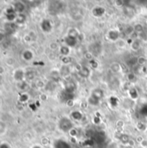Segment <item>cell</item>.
<instances>
[{
	"label": "cell",
	"mask_w": 147,
	"mask_h": 148,
	"mask_svg": "<svg viewBox=\"0 0 147 148\" xmlns=\"http://www.w3.org/2000/svg\"><path fill=\"white\" fill-rule=\"evenodd\" d=\"M60 128L64 131V132H67V131H70L72 129V123L71 121L67 119V118H64L62 119L61 121H60Z\"/></svg>",
	"instance_id": "6da1fadb"
},
{
	"label": "cell",
	"mask_w": 147,
	"mask_h": 148,
	"mask_svg": "<svg viewBox=\"0 0 147 148\" xmlns=\"http://www.w3.org/2000/svg\"><path fill=\"white\" fill-rule=\"evenodd\" d=\"M13 78L15 81L18 82H23L24 78H25V73L23 69H16L14 74H13Z\"/></svg>",
	"instance_id": "7a4b0ae2"
},
{
	"label": "cell",
	"mask_w": 147,
	"mask_h": 148,
	"mask_svg": "<svg viewBox=\"0 0 147 148\" xmlns=\"http://www.w3.org/2000/svg\"><path fill=\"white\" fill-rule=\"evenodd\" d=\"M41 29L43 32L49 33L52 29V24L49 20H43L41 23Z\"/></svg>",
	"instance_id": "3957f363"
},
{
	"label": "cell",
	"mask_w": 147,
	"mask_h": 148,
	"mask_svg": "<svg viewBox=\"0 0 147 148\" xmlns=\"http://www.w3.org/2000/svg\"><path fill=\"white\" fill-rule=\"evenodd\" d=\"M105 12H106V10L103 7H101V6H96L92 10V13H93V15L95 17H101V16H102L105 14Z\"/></svg>",
	"instance_id": "277c9868"
},
{
	"label": "cell",
	"mask_w": 147,
	"mask_h": 148,
	"mask_svg": "<svg viewBox=\"0 0 147 148\" xmlns=\"http://www.w3.org/2000/svg\"><path fill=\"white\" fill-rule=\"evenodd\" d=\"M13 8H14V10H15L16 13L17 12V13H19V14H22V13L24 11V10H25V4H23V3L18 1V2H16V3H14Z\"/></svg>",
	"instance_id": "5b68a950"
},
{
	"label": "cell",
	"mask_w": 147,
	"mask_h": 148,
	"mask_svg": "<svg viewBox=\"0 0 147 148\" xmlns=\"http://www.w3.org/2000/svg\"><path fill=\"white\" fill-rule=\"evenodd\" d=\"M34 57V55H33V52L29 49H26L23 52V58L24 61H27V62H29L33 59Z\"/></svg>",
	"instance_id": "8992f818"
},
{
	"label": "cell",
	"mask_w": 147,
	"mask_h": 148,
	"mask_svg": "<svg viewBox=\"0 0 147 148\" xmlns=\"http://www.w3.org/2000/svg\"><path fill=\"white\" fill-rule=\"evenodd\" d=\"M65 42L67 43V46L68 47H74L75 44H76V42H77V38L75 37H73V36H67L66 39H65Z\"/></svg>",
	"instance_id": "52a82bcc"
},
{
	"label": "cell",
	"mask_w": 147,
	"mask_h": 148,
	"mask_svg": "<svg viewBox=\"0 0 147 148\" xmlns=\"http://www.w3.org/2000/svg\"><path fill=\"white\" fill-rule=\"evenodd\" d=\"M108 37L111 41L117 42L120 39L119 38V32L117 30H111L108 33Z\"/></svg>",
	"instance_id": "ba28073f"
},
{
	"label": "cell",
	"mask_w": 147,
	"mask_h": 148,
	"mask_svg": "<svg viewBox=\"0 0 147 148\" xmlns=\"http://www.w3.org/2000/svg\"><path fill=\"white\" fill-rule=\"evenodd\" d=\"M71 116H72V118L75 121H81L82 118H83V115H82V114L80 111H73L71 113Z\"/></svg>",
	"instance_id": "9c48e42d"
},
{
	"label": "cell",
	"mask_w": 147,
	"mask_h": 148,
	"mask_svg": "<svg viewBox=\"0 0 147 148\" xmlns=\"http://www.w3.org/2000/svg\"><path fill=\"white\" fill-rule=\"evenodd\" d=\"M55 148H71L70 146L63 140H58L55 143Z\"/></svg>",
	"instance_id": "30bf717a"
},
{
	"label": "cell",
	"mask_w": 147,
	"mask_h": 148,
	"mask_svg": "<svg viewBox=\"0 0 147 148\" xmlns=\"http://www.w3.org/2000/svg\"><path fill=\"white\" fill-rule=\"evenodd\" d=\"M128 94H129L130 98H131L132 100H133V101L137 100V99H138V97H139L138 91H137V90H136V88H132L130 90H128Z\"/></svg>",
	"instance_id": "8fae6325"
},
{
	"label": "cell",
	"mask_w": 147,
	"mask_h": 148,
	"mask_svg": "<svg viewBox=\"0 0 147 148\" xmlns=\"http://www.w3.org/2000/svg\"><path fill=\"white\" fill-rule=\"evenodd\" d=\"M60 52L62 55H63V56H68L70 54V47H68L67 45L62 46L60 48Z\"/></svg>",
	"instance_id": "7c38bea8"
},
{
	"label": "cell",
	"mask_w": 147,
	"mask_h": 148,
	"mask_svg": "<svg viewBox=\"0 0 147 148\" xmlns=\"http://www.w3.org/2000/svg\"><path fill=\"white\" fill-rule=\"evenodd\" d=\"M110 69H111L112 72H113V73H119V72L121 71L120 64V63H117V62L112 63L111 66H110Z\"/></svg>",
	"instance_id": "4fadbf2b"
},
{
	"label": "cell",
	"mask_w": 147,
	"mask_h": 148,
	"mask_svg": "<svg viewBox=\"0 0 147 148\" xmlns=\"http://www.w3.org/2000/svg\"><path fill=\"white\" fill-rule=\"evenodd\" d=\"M131 49L133 51H138L140 49V42L137 39H134L131 44Z\"/></svg>",
	"instance_id": "5bb4252c"
},
{
	"label": "cell",
	"mask_w": 147,
	"mask_h": 148,
	"mask_svg": "<svg viewBox=\"0 0 147 148\" xmlns=\"http://www.w3.org/2000/svg\"><path fill=\"white\" fill-rule=\"evenodd\" d=\"M103 95H104L103 91H102L101 89H100V88L95 89V90L93 92V94H92V95H94V96L95 98H97L98 100H101V99L103 97Z\"/></svg>",
	"instance_id": "9a60e30c"
},
{
	"label": "cell",
	"mask_w": 147,
	"mask_h": 148,
	"mask_svg": "<svg viewBox=\"0 0 147 148\" xmlns=\"http://www.w3.org/2000/svg\"><path fill=\"white\" fill-rule=\"evenodd\" d=\"M66 90L68 91V92H73L75 89V84L73 82H68L67 83H66Z\"/></svg>",
	"instance_id": "2e32d148"
},
{
	"label": "cell",
	"mask_w": 147,
	"mask_h": 148,
	"mask_svg": "<svg viewBox=\"0 0 147 148\" xmlns=\"http://www.w3.org/2000/svg\"><path fill=\"white\" fill-rule=\"evenodd\" d=\"M127 63H128L129 67H135V66H137L138 65V57H135V56L131 57L128 60Z\"/></svg>",
	"instance_id": "e0dca14e"
},
{
	"label": "cell",
	"mask_w": 147,
	"mask_h": 148,
	"mask_svg": "<svg viewBox=\"0 0 147 148\" xmlns=\"http://www.w3.org/2000/svg\"><path fill=\"white\" fill-rule=\"evenodd\" d=\"M120 140L121 143H123L125 145H128V143L130 141V137L128 134H122V135H120Z\"/></svg>",
	"instance_id": "ac0fdd59"
},
{
	"label": "cell",
	"mask_w": 147,
	"mask_h": 148,
	"mask_svg": "<svg viewBox=\"0 0 147 148\" xmlns=\"http://www.w3.org/2000/svg\"><path fill=\"white\" fill-rule=\"evenodd\" d=\"M99 101L97 98H95L94 95H91L89 98H88V103L91 104L92 106H98L99 105Z\"/></svg>",
	"instance_id": "d6986e66"
},
{
	"label": "cell",
	"mask_w": 147,
	"mask_h": 148,
	"mask_svg": "<svg viewBox=\"0 0 147 148\" xmlns=\"http://www.w3.org/2000/svg\"><path fill=\"white\" fill-rule=\"evenodd\" d=\"M133 28H134V32L137 33V34L143 33V31H144V27H143V25L140 24V23L135 24V25L133 26Z\"/></svg>",
	"instance_id": "ffe728a7"
},
{
	"label": "cell",
	"mask_w": 147,
	"mask_h": 148,
	"mask_svg": "<svg viewBox=\"0 0 147 148\" xmlns=\"http://www.w3.org/2000/svg\"><path fill=\"white\" fill-rule=\"evenodd\" d=\"M80 75H81L82 77L87 78V77H88L89 75H90V71H89V69H88L87 67H83L82 69H81V71L80 72Z\"/></svg>",
	"instance_id": "44dd1931"
},
{
	"label": "cell",
	"mask_w": 147,
	"mask_h": 148,
	"mask_svg": "<svg viewBox=\"0 0 147 148\" xmlns=\"http://www.w3.org/2000/svg\"><path fill=\"white\" fill-rule=\"evenodd\" d=\"M146 62L147 60L145 56H139L138 57V65H139V66H145L146 64Z\"/></svg>",
	"instance_id": "7402d4cb"
},
{
	"label": "cell",
	"mask_w": 147,
	"mask_h": 148,
	"mask_svg": "<svg viewBox=\"0 0 147 148\" xmlns=\"http://www.w3.org/2000/svg\"><path fill=\"white\" fill-rule=\"evenodd\" d=\"M133 33H135V32H134V28H133V26H127V27L125 29V34H126V35L131 36V35H133Z\"/></svg>",
	"instance_id": "603a6c76"
},
{
	"label": "cell",
	"mask_w": 147,
	"mask_h": 148,
	"mask_svg": "<svg viewBox=\"0 0 147 148\" xmlns=\"http://www.w3.org/2000/svg\"><path fill=\"white\" fill-rule=\"evenodd\" d=\"M126 79H127L128 82H133V81L136 79L135 73H133V72H129V73L126 75Z\"/></svg>",
	"instance_id": "cb8c5ba5"
},
{
	"label": "cell",
	"mask_w": 147,
	"mask_h": 148,
	"mask_svg": "<svg viewBox=\"0 0 147 148\" xmlns=\"http://www.w3.org/2000/svg\"><path fill=\"white\" fill-rule=\"evenodd\" d=\"M5 131H6V125L4 122L0 121V136L3 135L5 133Z\"/></svg>",
	"instance_id": "d4e9b609"
},
{
	"label": "cell",
	"mask_w": 147,
	"mask_h": 148,
	"mask_svg": "<svg viewBox=\"0 0 147 148\" xmlns=\"http://www.w3.org/2000/svg\"><path fill=\"white\" fill-rule=\"evenodd\" d=\"M16 21L17 23H23L25 21V16H24L23 14H18V15H17V17H16Z\"/></svg>",
	"instance_id": "484cf974"
},
{
	"label": "cell",
	"mask_w": 147,
	"mask_h": 148,
	"mask_svg": "<svg viewBox=\"0 0 147 148\" xmlns=\"http://www.w3.org/2000/svg\"><path fill=\"white\" fill-rule=\"evenodd\" d=\"M116 43H117V46L120 47V48H125L126 45V42L123 39H119V40L116 42Z\"/></svg>",
	"instance_id": "4316f807"
},
{
	"label": "cell",
	"mask_w": 147,
	"mask_h": 148,
	"mask_svg": "<svg viewBox=\"0 0 147 148\" xmlns=\"http://www.w3.org/2000/svg\"><path fill=\"white\" fill-rule=\"evenodd\" d=\"M137 127H138V129H139V131H145V130H146V125L145 123H143V122L138 123Z\"/></svg>",
	"instance_id": "83f0119b"
},
{
	"label": "cell",
	"mask_w": 147,
	"mask_h": 148,
	"mask_svg": "<svg viewBox=\"0 0 147 148\" xmlns=\"http://www.w3.org/2000/svg\"><path fill=\"white\" fill-rule=\"evenodd\" d=\"M84 57H85L86 60H88L89 62L92 61V60H94V59H93V55H92L91 52H87V53H85Z\"/></svg>",
	"instance_id": "f1b7e54d"
},
{
	"label": "cell",
	"mask_w": 147,
	"mask_h": 148,
	"mask_svg": "<svg viewBox=\"0 0 147 148\" xmlns=\"http://www.w3.org/2000/svg\"><path fill=\"white\" fill-rule=\"evenodd\" d=\"M69 135L71 136V138H75L77 136V130L75 128H72L69 132H68Z\"/></svg>",
	"instance_id": "f546056e"
},
{
	"label": "cell",
	"mask_w": 147,
	"mask_h": 148,
	"mask_svg": "<svg viewBox=\"0 0 147 148\" xmlns=\"http://www.w3.org/2000/svg\"><path fill=\"white\" fill-rule=\"evenodd\" d=\"M89 62H90L91 67H92V68H94V69H97V68H98V66H99L98 62H96L95 60H92V61H90Z\"/></svg>",
	"instance_id": "4dcf8cb0"
},
{
	"label": "cell",
	"mask_w": 147,
	"mask_h": 148,
	"mask_svg": "<svg viewBox=\"0 0 147 148\" xmlns=\"http://www.w3.org/2000/svg\"><path fill=\"white\" fill-rule=\"evenodd\" d=\"M71 62V58L69 57V56H63V58H62V62L64 63V64H68L69 62Z\"/></svg>",
	"instance_id": "1f68e13d"
},
{
	"label": "cell",
	"mask_w": 147,
	"mask_h": 148,
	"mask_svg": "<svg viewBox=\"0 0 147 148\" xmlns=\"http://www.w3.org/2000/svg\"><path fill=\"white\" fill-rule=\"evenodd\" d=\"M35 76L34 73L33 72H28V73H25V78L27 79H33Z\"/></svg>",
	"instance_id": "d6a6232c"
},
{
	"label": "cell",
	"mask_w": 147,
	"mask_h": 148,
	"mask_svg": "<svg viewBox=\"0 0 147 148\" xmlns=\"http://www.w3.org/2000/svg\"><path fill=\"white\" fill-rule=\"evenodd\" d=\"M82 68H83V66L81 64V63H76L75 65V69L80 73L81 71V69H82Z\"/></svg>",
	"instance_id": "836d02e7"
},
{
	"label": "cell",
	"mask_w": 147,
	"mask_h": 148,
	"mask_svg": "<svg viewBox=\"0 0 147 148\" xmlns=\"http://www.w3.org/2000/svg\"><path fill=\"white\" fill-rule=\"evenodd\" d=\"M49 48H50L52 50H55V49H57V48H58V44H57L56 42H51L50 45H49Z\"/></svg>",
	"instance_id": "e575fe53"
},
{
	"label": "cell",
	"mask_w": 147,
	"mask_h": 148,
	"mask_svg": "<svg viewBox=\"0 0 147 148\" xmlns=\"http://www.w3.org/2000/svg\"><path fill=\"white\" fill-rule=\"evenodd\" d=\"M0 148H11L10 145L7 142H2L0 144Z\"/></svg>",
	"instance_id": "d590c367"
},
{
	"label": "cell",
	"mask_w": 147,
	"mask_h": 148,
	"mask_svg": "<svg viewBox=\"0 0 147 148\" xmlns=\"http://www.w3.org/2000/svg\"><path fill=\"white\" fill-rule=\"evenodd\" d=\"M116 126L120 128V127H123L125 126V122L123 121H118L116 123Z\"/></svg>",
	"instance_id": "8d00e7d4"
},
{
	"label": "cell",
	"mask_w": 147,
	"mask_h": 148,
	"mask_svg": "<svg viewBox=\"0 0 147 148\" xmlns=\"http://www.w3.org/2000/svg\"><path fill=\"white\" fill-rule=\"evenodd\" d=\"M74 105H75V101H74L73 100H68V101H67V106H68V107L72 108V107H74Z\"/></svg>",
	"instance_id": "74e56055"
},
{
	"label": "cell",
	"mask_w": 147,
	"mask_h": 148,
	"mask_svg": "<svg viewBox=\"0 0 147 148\" xmlns=\"http://www.w3.org/2000/svg\"><path fill=\"white\" fill-rule=\"evenodd\" d=\"M115 3H116V5H117V6L120 7V6H123V5H124V3H125V1H123V0L115 1Z\"/></svg>",
	"instance_id": "f35d334b"
},
{
	"label": "cell",
	"mask_w": 147,
	"mask_h": 148,
	"mask_svg": "<svg viewBox=\"0 0 147 148\" xmlns=\"http://www.w3.org/2000/svg\"><path fill=\"white\" fill-rule=\"evenodd\" d=\"M139 145H140V147L142 148H147V140H144Z\"/></svg>",
	"instance_id": "ab89813d"
},
{
	"label": "cell",
	"mask_w": 147,
	"mask_h": 148,
	"mask_svg": "<svg viewBox=\"0 0 147 148\" xmlns=\"http://www.w3.org/2000/svg\"><path fill=\"white\" fill-rule=\"evenodd\" d=\"M42 145H43V146H45V145H48L49 144V140L47 139V138H43V139H42Z\"/></svg>",
	"instance_id": "60d3db41"
},
{
	"label": "cell",
	"mask_w": 147,
	"mask_h": 148,
	"mask_svg": "<svg viewBox=\"0 0 147 148\" xmlns=\"http://www.w3.org/2000/svg\"><path fill=\"white\" fill-rule=\"evenodd\" d=\"M145 139L142 137V136H138L137 137V140H136V141H137V143H139V144H140L143 140H144Z\"/></svg>",
	"instance_id": "b9f144b4"
},
{
	"label": "cell",
	"mask_w": 147,
	"mask_h": 148,
	"mask_svg": "<svg viewBox=\"0 0 147 148\" xmlns=\"http://www.w3.org/2000/svg\"><path fill=\"white\" fill-rule=\"evenodd\" d=\"M135 145V141L134 140H130V141H129V143H128V147H133V146Z\"/></svg>",
	"instance_id": "7bdbcfd3"
},
{
	"label": "cell",
	"mask_w": 147,
	"mask_h": 148,
	"mask_svg": "<svg viewBox=\"0 0 147 148\" xmlns=\"http://www.w3.org/2000/svg\"><path fill=\"white\" fill-rule=\"evenodd\" d=\"M100 121H101V120H100V118H98V116H97V117H95V119L94 120V122L95 124H99V123H100Z\"/></svg>",
	"instance_id": "ee69618b"
},
{
	"label": "cell",
	"mask_w": 147,
	"mask_h": 148,
	"mask_svg": "<svg viewBox=\"0 0 147 148\" xmlns=\"http://www.w3.org/2000/svg\"><path fill=\"white\" fill-rule=\"evenodd\" d=\"M3 39H4V34L2 33V32H0V42H2Z\"/></svg>",
	"instance_id": "f6af8a7d"
},
{
	"label": "cell",
	"mask_w": 147,
	"mask_h": 148,
	"mask_svg": "<svg viewBox=\"0 0 147 148\" xmlns=\"http://www.w3.org/2000/svg\"><path fill=\"white\" fill-rule=\"evenodd\" d=\"M41 99H42V101H46V100H47V96H46V95H41Z\"/></svg>",
	"instance_id": "bcb514c9"
},
{
	"label": "cell",
	"mask_w": 147,
	"mask_h": 148,
	"mask_svg": "<svg viewBox=\"0 0 147 148\" xmlns=\"http://www.w3.org/2000/svg\"><path fill=\"white\" fill-rule=\"evenodd\" d=\"M3 72H4V69L0 66V75H2L3 74Z\"/></svg>",
	"instance_id": "7dc6e473"
},
{
	"label": "cell",
	"mask_w": 147,
	"mask_h": 148,
	"mask_svg": "<svg viewBox=\"0 0 147 148\" xmlns=\"http://www.w3.org/2000/svg\"><path fill=\"white\" fill-rule=\"evenodd\" d=\"M31 148H42V147L41 145H34Z\"/></svg>",
	"instance_id": "c3c4849f"
}]
</instances>
